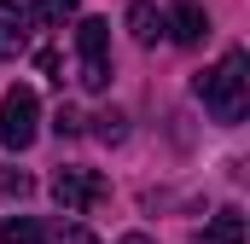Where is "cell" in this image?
Returning a JSON list of instances; mask_svg holds the SVG:
<instances>
[{"label": "cell", "instance_id": "12", "mask_svg": "<svg viewBox=\"0 0 250 244\" xmlns=\"http://www.w3.org/2000/svg\"><path fill=\"white\" fill-rule=\"evenodd\" d=\"M29 192H35V181H29L23 169H0V198H18V203H23Z\"/></svg>", "mask_w": 250, "mask_h": 244}, {"label": "cell", "instance_id": "16", "mask_svg": "<svg viewBox=\"0 0 250 244\" xmlns=\"http://www.w3.org/2000/svg\"><path fill=\"white\" fill-rule=\"evenodd\" d=\"M117 244H157V239H151V233H123Z\"/></svg>", "mask_w": 250, "mask_h": 244}, {"label": "cell", "instance_id": "1", "mask_svg": "<svg viewBox=\"0 0 250 244\" xmlns=\"http://www.w3.org/2000/svg\"><path fill=\"white\" fill-rule=\"evenodd\" d=\"M192 87H198L204 111L221 122V128L245 122V111H250V59H245V47H227L221 64H215V70H204Z\"/></svg>", "mask_w": 250, "mask_h": 244}, {"label": "cell", "instance_id": "3", "mask_svg": "<svg viewBox=\"0 0 250 244\" xmlns=\"http://www.w3.org/2000/svg\"><path fill=\"white\" fill-rule=\"evenodd\" d=\"M35 128H41V99H35V87H6L0 140H6L12 151H29V145H35Z\"/></svg>", "mask_w": 250, "mask_h": 244}, {"label": "cell", "instance_id": "10", "mask_svg": "<svg viewBox=\"0 0 250 244\" xmlns=\"http://www.w3.org/2000/svg\"><path fill=\"white\" fill-rule=\"evenodd\" d=\"M93 140H99V145H123L128 140V117L117 111V105H105V111L93 117Z\"/></svg>", "mask_w": 250, "mask_h": 244}, {"label": "cell", "instance_id": "4", "mask_svg": "<svg viewBox=\"0 0 250 244\" xmlns=\"http://www.w3.org/2000/svg\"><path fill=\"white\" fill-rule=\"evenodd\" d=\"M53 198H59L64 215H87L93 203L111 198V186H105L99 169H59V175H53Z\"/></svg>", "mask_w": 250, "mask_h": 244}, {"label": "cell", "instance_id": "13", "mask_svg": "<svg viewBox=\"0 0 250 244\" xmlns=\"http://www.w3.org/2000/svg\"><path fill=\"white\" fill-rule=\"evenodd\" d=\"M53 128H59L64 140H70V134H82V117H76L70 105H59V117H53Z\"/></svg>", "mask_w": 250, "mask_h": 244}, {"label": "cell", "instance_id": "2", "mask_svg": "<svg viewBox=\"0 0 250 244\" xmlns=\"http://www.w3.org/2000/svg\"><path fill=\"white\" fill-rule=\"evenodd\" d=\"M76 53H82V87L105 93L111 87V23L105 18H82L76 23Z\"/></svg>", "mask_w": 250, "mask_h": 244}, {"label": "cell", "instance_id": "6", "mask_svg": "<svg viewBox=\"0 0 250 244\" xmlns=\"http://www.w3.org/2000/svg\"><path fill=\"white\" fill-rule=\"evenodd\" d=\"M23 47H29V6L0 0V59H18Z\"/></svg>", "mask_w": 250, "mask_h": 244}, {"label": "cell", "instance_id": "5", "mask_svg": "<svg viewBox=\"0 0 250 244\" xmlns=\"http://www.w3.org/2000/svg\"><path fill=\"white\" fill-rule=\"evenodd\" d=\"M163 29H169L181 47H204V35H209V12H204L198 0H181L175 12H163Z\"/></svg>", "mask_w": 250, "mask_h": 244}, {"label": "cell", "instance_id": "9", "mask_svg": "<svg viewBox=\"0 0 250 244\" xmlns=\"http://www.w3.org/2000/svg\"><path fill=\"white\" fill-rule=\"evenodd\" d=\"M0 244H47V227L35 215H6L0 221Z\"/></svg>", "mask_w": 250, "mask_h": 244}, {"label": "cell", "instance_id": "11", "mask_svg": "<svg viewBox=\"0 0 250 244\" xmlns=\"http://www.w3.org/2000/svg\"><path fill=\"white\" fill-rule=\"evenodd\" d=\"M64 18H76V0H35L29 6V23H41V29H59Z\"/></svg>", "mask_w": 250, "mask_h": 244}, {"label": "cell", "instance_id": "15", "mask_svg": "<svg viewBox=\"0 0 250 244\" xmlns=\"http://www.w3.org/2000/svg\"><path fill=\"white\" fill-rule=\"evenodd\" d=\"M35 64H41L47 76H59V53H53V47H41V53H35ZM59 81H64V76H59Z\"/></svg>", "mask_w": 250, "mask_h": 244}, {"label": "cell", "instance_id": "7", "mask_svg": "<svg viewBox=\"0 0 250 244\" xmlns=\"http://www.w3.org/2000/svg\"><path fill=\"white\" fill-rule=\"evenodd\" d=\"M198 244H245V209H215L209 215V227L198 233Z\"/></svg>", "mask_w": 250, "mask_h": 244}, {"label": "cell", "instance_id": "14", "mask_svg": "<svg viewBox=\"0 0 250 244\" xmlns=\"http://www.w3.org/2000/svg\"><path fill=\"white\" fill-rule=\"evenodd\" d=\"M53 244H99V239H93L87 227H59V233H53Z\"/></svg>", "mask_w": 250, "mask_h": 244}, {"label": "cell", "instance_id": "8", "mask_svg": "<svg viewBox=\"0 0 250 244\" xmlns=\"http://www.w3.org/2000/svg\"><path fill=\"white\" fill-rule=\"evenodd\" d=\"M128 35H134L140 47H151V41L163 35V12H157L151 0H128Z\"/></svg>", "mask_w": 250, "mask_h": 244}]
</instances>
